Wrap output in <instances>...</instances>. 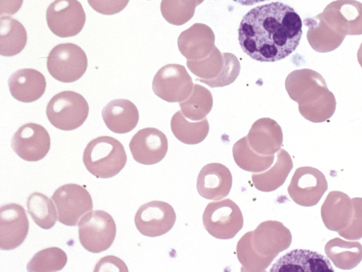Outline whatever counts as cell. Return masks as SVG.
<instances>
[{"label":"cell","mask_w":362,"mask_h":272,"mask_svg":"<svg viewBox=\"0 0 362 272\" xmlns=\"http://www.w3.org/2000/svg\"><path fill=\"white\" fill-rule=\"evenodd\" d=\"M127 160L122 143L109 136L92 139L83 153L86 170L97 178L107 179L117 175L124 167Z\"/></svg>","instance_id":"obj_4"},{"label":"cell","mask_w":362,"mask_h":272,"mask_svg":"<svg viewBox=\"0 0 362 272\" xmlns=\"http://www.w3.org/2000/svg\"><path fill=\"white\" fill-rule=\"evenodd\" d=\"M233 157L236 165L242 170L257 173L270 167L274 160V155H263L255 152L248 145L246 136L233 145Z\"/></svg>","instance_id":"obj_28"},{"label":"cell","mask_w":362,"mask_h":272,"mask_svg":"<svg viewBox=\"0 0 362 272\" xmlns=\"http://www.w3.org/2000/svg\"><path fill=\"white\" fill-rule=\"evenodd\" d=\"M11 148L21 159L36 162L43 159L51 146V139L44 126L27 123L18 128L11 138Z\"/></svg>","instance_id":"obj_14"},{"label":"cell","mask_w":362,"mask_h":272,"mask_svg":"<svg viewBox=\"0 0 362 272\" xmlns=\"http://www.w3.org/2000/svg\"><path fill=\"white\" fill-rule=\"evenodd\" d=\"M8 85L12 97L28 103L39 100L45 93L47 82L44 75L34 69H21L8 78Z\"/></svg>","instance_id":"obj_20"},{"label":"cell","mask_w":362,"mask_h":272,"mask_svg":"<svg viewBox=\"0 0 362 272\" xmlns=\"http://www.w3.org/2000/svg\"><path fill=\"white\" fill-rule=\"evenodd\" d=\"M293 167L292 158L284 149L276 153V160L272 167L262 173L252 174V182L259 191L270 192L283 185Z\"/></svg>","instance_id":"obj_25"},{"label":"cell","mask_w":362,"mask_h":272,"mask_svg":"<svg viewBox=\"0 0 362 272\" xmlns=\"http://www.w3.org/2000/svg\"><path fill=\"white\" fill-rule=\"evenodd\" d=\"M303 23L308 28V43L317 52L334 51L341 45L345 38L328 25L320 13L313 18H305Z\"/></svg>","instance_id":"obj_24"},{"label":"cell","mask_w":362,"mask_h":272,"mask_svg":"<svg viewBox=\"0 0 362 272\" xmlns=\"http://www.w3.org/2000/svg\"><path fill=\"white\" fill-rule=\"evenodd\" d=\"M285 86L291 99L298 104L299 112L305 119L320 123L334 114L335 97L318 72L310 69L295 70L287 76Z\"/></svg>","instance_id":"obj_3"},{"label":"cell","mask_w":362,"mask_h":272,"mask_svg":"<svg viewBox=\"0 0 362 272\" xmlns=\"http://www.w3.org/2000/svg\"><path fill=\"white\" fill-rule=\"evenodd\" d=\"M233 1L243 6H252L255 4L261 3L269 0H233Z\"/></svg>","instance_id":"obj_39"},{"label":"cell","mask_w":362,"mask_h":272,"mask_svg":"<svg viewBox=\"0 0 362 272\" xmlns=\"http://www.w3.org/2000/svg\"><path fill=\"white\" fill-rule=\"evenodd\" d=\"M176 220L174 208L168 203L153 200L141 205L134 216L139 232L146 237H156L169 232Z\"/></svg>","instance_id":"obj_13"},{"label":"cell","mask_w":362,"mask_h":272,"mask_svg":"<svg viewBox=\"0 0 362 272\" xmlns=\"http://www.w3.org/2000/svg\"><path fill=\"white\" fill-rule=\"evenodd\" d=\"M353 215L348 226L337 232L342 237L348 240H357L362 238V198L354 197L352 199Z\"/></svg>","instance_id":"obj_34"},{"label":"cell","mask_w":362,"mask_h":272,"mask_svg":"<svg viewBox=\"0 0 362 272\" xmlns=\"http://www.w3.org/2000/svg\"><path fill=\"white\" fill-rule=\"evenodd\" d=\"M225 64L222 71L213 78H197V81L209 85L211 88L223 87L232 83L238 77L240 64L237 57L230 53H223Z\"/></svg>","instance_id":"obj_33"},{"label":"cell","mask_w":362,"mask_h":272,"mask_svg":"<svg viewBox=\"0 0 362 272\" xmlns=\"http://www.w3.org/2000/svg\"><path fill=\"white\" fill-rule=\"evenodd\" d=\"M172 132L174 136L183 143L194 145L203 141L208 135L209 126L206 119L191 122L187 121L181 114L177 112L170 122Z\"/></svg>","instance_id":"obj_29"},{"label":"cell","mask_w":362,"mask_h":272,"mask_svg":"<svg viewBox=\"0 0 362 272\" xmlns=\"http://www.w3.org/2000/svg\"><path fill=\"white\" fill-rule=\"evenodd\" d=\"M67 262L64 251L57 247L44 249L35 253L28 263V271H58L62 270Z\"/></svg>","instance_id":"obj_31"},{"label":"cell","mask_w":362,"mask_h":272,"mask_svg":"<svg viewBox=\"0 0 362 272\" xmlns=\"http://www.w3.org/2000/svg\"><path fill=\"white\" fill-rule=\"evenodd\" d=\"M246 138L250 147L263 155L277 153L283 143L281 128L270 118H261L255 122Z\"/></svg>","instance_id":"obj_21"},{"label":"cell","mask_w":362,"mask_h":272,"mask_svg":"<svg viewBox=\"0 0 362 272\" xmlns=\"http://www.w3.org/2000/svg\"><path fill=\"white\" fill-rule=\"evenodd\" d=\"M202 221L206 230L220 240L232 239L243 226L240 208L230 199L209 203L204 211Z\"/></svg>","instance_id":"obj_7"},{"label":"cell","mask_w":362,"mask_h":272,"mask_svg":"<svg viewBox=\"0 0 362 272\" xmlns=\"http://www.w3.org/2000/svg\"><path fill=\"white\" fill-rule=\"evenodd\" d=\"M327 187V179L320 170L303 166L294 172L287 191L296 203L309 207L319 202Z\"/></svg>","instance_id":"obj_11"},{"label":"cell","mask_w":362,"mask_h":272,"mask_svg":"<svg viewBox=\"0 0 362 272\" xmlns=\"http://www.w3.org/2000/svg\"><path fill=\"white\" fill-rule=\"evenodd\" d=\"M233 177L224 165L212 162L204 165L197 179L199 194L209 200H219L227 196L231 189Z\"/></svg>","instance_id":"obj_18"},{"label":"cell","mask_w":362,"mask_h":272,"mask_svg":"<svg viewBox=\"0 0 362 272\" xmlns=\"http://www.w3.org/2000/svg\"><path fill=\"white\" fill-rule=\"evenodd\" d=\"M197 6V0H162L160 12L170 24L181 25L192 18Z\"/></svg>","instance_id":"obj_32"},{"label":"cell","mask_w":362,"mask_h":272,"mask_svg":"<svg viewBox=\"0 0 362 272\" xmlns=\"http://www.w3.org/2000/svg\"><path fill=\"white\" fill-rule=\"evenodd\" d=\"M204 0H197V5L202 4Z\"/></svg>","instance_id":"obj_41"},{"label":"cell","mask_w":362,"mask_h":272,"mask_svg":"<svg viewBox=\"0 0 362 272\" xmlns=\"http://www.w3.org/2000/svg\"><path fill=\"white\" fill-rule=\"evenodd\" d=\"M26 206L33 220L40 227L49 230L55 225L57 211L52 201L45 194L32 193L27 199Z\"/></svg>","instance_id":"obj_30"},{"label":"cell","mask_w":362,"mask_h":272,"mask_svg":"<svg viewBox=\"0 0 362 272\" xmlns=\"http://www.w3.org/2000/svg\"><path fill=\"white\" fill-rule=\"evenodd\" d=\"M90 6L103 15L110 16L121 12L129 0H87Z\"/></svg>","instance_id":"obj_36"},{"label":"cell","mask_w":362,"mask_h":272,"mask_svg":"<svg viewBox=\"0 0 362 272\" xmlns=\"http://www.w3.org/2000/svg\"><path fill=\"white\" fill-rule=\"evenodd\" d=\"M193 96L197 102L191 97L187 101L180 102V106L186 117L197 121L204 118L211 111L213 101L200 102V98L196 97L194 92Z\"/></svg>","instance_id":"obj_35"},{"label":"cell","mask_w":362,"mask_h":272,"mask_svg":"<svg viewBox=\"0 0 362 272\" xmlns=\"http://www.w3.org/2000/svg\"><path fill=\"white\" fill-rule=\"evenodd\" d=\"M193 83L185 68L170 64L161 67L154 76L152 89L160 99L177 102L189 97Z\"/></svg>","instance_id":"obj_12"},{"label":"cell","mask_w":362,"mask_h":272,"mask_svg":"<svg viewBox=\"0 0 362 272\" xmlns=\"http://www.w3.org/2000/svg\"><path fill=\"white\" fill-rule=\"evenodd\" d=\"M113 266H117L119 271H128L125 263L121 259L115 256H107L100 259L95 264L94 271H114L115 268Z\"/></svg>","instance_id":"obj_37"},{"label":"cell","mask_w":362,"mask_h":272,"mask_svg":"<svg viewBox=\"0 0 362 272\" xmlns=\"http://www.w3.org/2000/svg\"><path fill=\"white\" fill-rule=\"evenodd\" d=\"M78 227L81 244L91 253L107 250L115 239V222L110 213L103 210L86 213L80 220Z\"/></svg>","instance_id":"obj_6"},{"label":"cell","mask_w":362,"mask_h":272,"mask_svg":"<svg viewBox=\"0 0 362 272\" xmlns=\"http://www.w3.org/2000/svg\"><path fill=\"white\" fill-rule=\"evenodd\" d=\"M353 215L352 200L345 193L331 191L321 206V217L329 230L339 232L348 226Z\"/></svg>","instance_id":"obj_22"},{"label":"cell","mask_w":362,"mask_h":272,"mask_svg":"<svg viewBox=\"0 0 362 272\" xmlns=\"http://www.w3.org/2000/svg\"><path fill=\"white\" fill-rule=\"evenodd\" d=\"M23 0H0V15L12 16L21 8Z\"/></svg>","instance_id":"obj_38"},{"label":"cell","mask_w":362,"mask_h":272,"mask_svg":"<svg viewBox=\"0 0 362 272\" xmlns=\"http://www.w3.org/2000/svg\"><path fill=\"white\" fill-rule=\"evenodd\" d=\"M52 199L57 209L58 221L66 226L76 225L93 207L90 193L77 184L69 183L59 187Z\"/></svg>","instance_id":"obj_9"},{"label":"cell","mask_w":362,"mask_h":272,"mask_svg":"<svg viewBox=\"0 0 362 272\" xmlns=\"http://www.w3.org/2000/svg\"><path fill=\"white\" fill-rule=\"evenodd\" d=\"M357 59L358 61V64H360L361 67L362 68V42L361 43L359 48L357 52Z\"/></svg>","instance_id":"obj_40"},{"label":"cell","mask_w":362,"mask_h":272,"mask_svg":"<svg viewBox=\"0 0 362 272\" xmlns=\"http://www.w3.org/2000/svg\"><path fill=\"white\" fill-rule=\"evenodd\" d=\"M270 271L334 272L329 260L324 255L308 249H293L280 257Z\"/></svg>","instance_id":"obj_19"},{"label":"cell","mask_w":362,"mask_h":272,"mask_svg":"<svg viewBox=\"0 0 362 272\" xmlns=\"http://www.w3.org/2000/svg\"><path fill=\"white\" fill-rule=\"evenodd\" d=\"M88 59L78 45L67 42L54 46L47 58V69L52 78L62 83H73L86 71Z\"/></svg>","instance_id":"obj_8"},{"label":"cell","mask_w":362,"mask_h":272,"mask_svg":"<svg viewBox=\"0 0 362 272\" xmlns=\"http://www.w3.org/2000/svg\"><path fill=\"white\" fill-rule=\"evenodd\" d=\"M101 114L106 126L120 134L132 131L139 119L136 106L127 99L111 100L103 107Z\"/></svg>","instance_id":"obj_23"},{"label":"cell","mask_w":362,"mask_h":272,"mask_svg":"<svg viewBox=\"0 0 362 272\" xmlns=\"http://www.w3.org/2000/svg\"><path fill=\"white\" fill-rule=\"evenodd\" d=\"M89 113L88 103L81 94L64 90L54 95L46 108L50 124L62 131H72L80 127Z\"/></svg>","instance_id":"obj_5"},{"label":"cell","mask_w":362,"mask_h":272,"mask_svg":"<svg viewBox=\"0 0 362 272\" xmlns=\"http://www.w3.org/2000/svg\"><path fill=\"white\" fill-rule=\"evenodd\" d=\"M28 40L27 32L18 20L1 16L0 19V54L13 57L19 54L25 47Z\"/></svg>","instance_id":"obj_27"},{"label":"cell","mask_w":362,"mask_h":272,"mask_svg":"<svg viewBox=\"0 0 362 272\" xmlns=\"http://www.w3.org/2000/svg\"><path fill=\"white\" fill-rule=\"evenodd\" d=\"M303 23L291 6L271 2L250 9L238 30L242 50L262 62H274L293 53L298 46Z\"/></svg>","instance_id":"obj_1"},{"label":"cell","mask_w":362,"mask_h":272,"mask_svg":"<svg viewBox=\"0 0 362 272\" xmlns=\"http://www.w3.org/2000/svg\"><path fill=\"white\" fill-rule=\"evenodd\" d=\"M320 15L342 36L362 35V3L356 0L332 1Z\"/></svg>","instance_id":"obj_15"},{"label":"cell","mask_w":362,"mask_h":272,"mask_svg":"<svg viewBox=\"0 0 362 272\" xmlns=\"http://www.w3.org/2000/svg\"><path fill=\"white\" fill-rule=\"evenodd\" d=\"M29 221L25 208L15 203L0 208V249L12 250L25 240Z\"/></svg>","instance_id":"obj_17"},{"label":"cell","mask_w":362,"mask_h":272,"mask_svg":"<svg viewBox=\"0 0 362 272\" xmlns=\"http://www.w3.org/2000/svg\"><path fill=\"white\" fill-rule=\"evenodd\" d=\"M129 147L136 162L149 165L156 164L165 158L168 143L163 132L156 128L146 127L134 134Z\"/></svg>","instance_id":"obj_16"},{"label":"cell","mask_w":362,"mask_h":272,"mask_svg":"<svg viewBox=\"0 0 362 272\" xmlns=\"http://www.w3.org/2000/svg\"><path fill=\"white\" fill-rule=\"evenodd\" d=\"M86 16L78 0H54L46 11L51 32L62 38L77 35L84 27Z\"/></svg>","instance_id":"obj_10"},{"label":"cell","mask_w":362,"mask_h":272,"mask_svg":"<svg viewBox=\"0 0 362 272\" xmlns=\"http://www.w3.org/2000/svg\"><path fill=\"white\" fill-rule=\"evenodd\" d=\"M292 242L291 231L277 220H266L245 233L236 245L241 271H264Z\"/></svg>","instance_id":"obj_2"},{"label":"cell","mask_w":362,"mask_h":272,"mask_svg":"<svg viewBox=\"0 0 362 272\" xmlns=\"http://www.w3.org/2000/svg\"><path fill=\"white\" fill-rule=\"evenodd\" d=\"M325 252L336 267L343 270L355 268L362 260V245L357 241L335 237L326 243Z\"/></svg>","instance_id":"obj_26"}]
</instances>
